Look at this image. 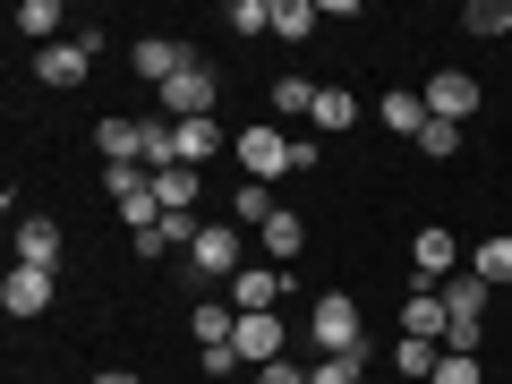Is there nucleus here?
Wrapping results in <instances>:
<instances>
[{
	"mask_svg": "<svg viewBox=\"0 0 512 384\" xmlns=\"http://www.w3.org/2000/svg\"><path fill=\"white\" fill-rule=\"evenodd\" d=\"M308 342L325 350V359H350V350H367V325H359V299L350 291H325L308 308Z\"/></svg>",
	"mask_w": 512,
	"mask_h": 384,
	"instance_id": "nucleus-1",
	"label": "nucleus"
},
{
	"mask_svg": "<svg viewBox=\"0 0 512 384\" xmlns=\"http://www.w3.org/2000/svg\"><path fill=\"white\" fill-rule=\"evenodd\" d=\"M154 103H163V120H214V103H222V77H214V60H188V69L171 77V86L154 94Z\"/></svg>",
	"mask_w": 512,
	"mask_h": 384,
	"instance_id": "nucleus-2",
	"label": "nucleus"
},
{
	"mask_svg": "<svg viewBox=\"0 0 512 384\" xmlns=\"http://www.w3.org/2000/svg\"><path fill=\"white\" fill-rule=\"evenodd\" d=\"M444 308H453L444 350H470V359H478V333H487V282H478V274H453V282H444Z\"/></svg>",
	"mask_w": 512,
	"mask_h": 384,
	"instance_id": "nucleus-3",
	"label": "nucleus"
},
{
	"mask_svg": "<svg viewBox=\"0 0 512 384\" xmlns=\"http://www.w3.org/2000/svg\"><path fill=\"white\" fill-rule=\"evenodd\" d=\"M231 146H239V163H248V180H265V188H274L282 171H299V146H291V137H282L274 120H265V128H239Z\"/></svg>",
	"mask_w": 512,
	"mask_h": 384,
	"instance_id": "nucleus-4",
	"label": "nucleus"
},
{
	"mask_svg": "<svg viewBox=\"0 0 512 384\" xmlns=\"http://www.w3.org/2000/svg\"><path fill=\"white\" fill-rule=\"evenodd\" d=\"M94 52H103V26H77L69 43H52V52H35V77H43V86H86Z\"/></svg>",
	"mask_w": 512,
	"mask_h": 384,
	"instance_id": "nucleus-5",
	"label": "nucleus"
},
{
	"mask_svg": "<svg viewBox=\"0 0 512 384\" xmlns=\"http://www.w3.org/2000/svg\"><path fill=\"white\" fill-rule=\"evenodd\" d=\"M478 103H487V94H478L470 69H436V77H427V120H453V128H461Z\"/></svg>",
	"mask_w": 512,
	"mask_h": 384,
	"instance_id": "nucleus-6",
	"label": "nucleus"
},
{
	"mask_svg": "<svg viewBox=\"0 0 512 384\" xmlns=\"http://www.w3.org/2000/svg\"><path fill=\"white\" fill-rule=\"evenodd\" d=\"M282 291H291L282 265H239V274H231V308H239V316H274Z\"/></svg>",
	"mask_w": 512,
	"mask_h": 384,
	"instance_id": "nucleus-7",
	"label": "nucleus"
},
{
	"mask_svg": "<svg viewBox=\"0 0 512 384\" xmlns=\"http://www.w3.org/2000/svg\"><path fill=\"white\" fill-rule=\"evenodd\" d=\"M444 325H453L444 291H436V282H419V291L402 299V333H410V342H436V350H444Z\"/></svg>",
	"mask_w": 512,
	"mask_h": 384,
	"instance_id": "nucleus-8",
	"label": "nucleus"
},
{
	"mask_svg": "<svg viewBox=\"0 0 512 384\" xmlns=\"http://www.w3.org/2000/svg\"><path fill=\"white\" fill-rule=\"evenodd\" d=\"M188 274H205V282H231L239 274V231H222V222H205V231H197V248H188Z\"/></svg>",
	"mask_w": 512,
	"mask_h": 384,
	"instance_id": "nucleus-9",
	"label": "nucleus"
},
{
	"mask_svg": "<svg viewBox=\"0 0 512 384\" xmlns=\"http://www.w3.org/2000/svg\"><path fill=\"white\" fill-rule=\"evenodd\" d=\"M410 265H419V282H436V291H444V282L461 274V239L453 231H419V239H410Z\"/></svg>",
	"mask_w": 512,
	"mask_h": 384,
	"instance_id": "nucleus-10",
	"label": "nucleus"
},
{
	"mask_svg": "<svg viewBox=\"0 0 512 384\" xmlns=\"http://www.w3.org/2000/svg\"><path fill=\"white\" fill-rule=\"evenodd\" d=\"M128 60H137V77H146V86L163 94V86H171V77H180L188 60H197V52H188V43H171V35H146V43H137Z\"/></svg>",
	"mask_w": 512,
	"mask_h": 384,
	"instance_id": "nucleus-11",
	"label": "nucleus"
},
{
	"mask_svg": "<svg viewBox=\"0 0 512 384\" xmlns=\"http://www.w3.org/2000/svg\"><path fill=\"white\" fill-rule=\"evenodd\" d=\"M0 308L18 316V325H26V316H43V308H52V274H35V265H9V282H0Z\"/></svg>",
	"mask_w": 512,
	"mask_h": 384,
	"instance_id": "nucleus-12",
	"label": "nucleus"
},
{
	"mask_svg": "<svg viewBox=\"0 0 512 384\" xmlns=\"http://www.w3.org/2000/svg\"><path fill=\"white\" fill-rule=\"evenodd\" d=\"M231 350H239L248 367H274V359H291V350H282V325H274V316H239Z\"/></svg>",
	"mask_w": 512,
	"mask_h": 384,
	"instance_id": "nucleus-13",
	"label": "nucleus"
},
{
	"mask_svg": "<svg viewBox=\"0 0 512 384\" xmlns=\"http://www.w3.org/2000/svg\"><path fill=\"white\" fill-rule=\"evenodd\" d=\"M197 231H205V222L197 214H163V222H154V231H137V256H146V265H154V256H171V248H197Z\"/></svg>",
	"mask_w": 512,
	"mask_h": 384,
	"instance_id": "nucleus-14",
	"label": "nucleus"
},
{
	"mask_svg": "<svg viewBox=\"0 0 512 384\" xmlns=\"http://www.w3.org/2000/svg\"><path fill=\"white\" fill-rule=\"evenodd\" d=\"M60 222H18V265H35V274H60Z\"/></svg>",
	"mask_w": 512,
	"mask_h": 384,
	"instance_id": "nucleus-15",
	"label": "nucleus"
},
{
	"mask_svg": "<svg viewBox=\"0 0 512 384\" xmlns=\"http://www.w3.org/2000/svg\"><path fill=\"white\" fill-rule=\"evenodd\" d=\"M94 146H103V163H146V120H103Z\"/></svg>",
	"mask_w": 512,
	"mask_h": 384,
	"instance_id": "nucleus-16",
	"label": "nucleus"
},
{
	"mask_svg": "<svg viewBox=\"0 0 512 384\" xmlns=\"http://www.w3.org/2000/svg\"><path fill=\"white\" fill-rule=\"evenodd\" d=\"M60 26H69V9H60V0H18V35H26V43H43V52H52Z\"/></svg>",
	"mask_w": 512,
	"mask_h": 384,
	"instance_id": "nucleus-17",
	"label": "nucleus"
},
{
	"mask_svg": "<svg viewBox=\"0 0 512 384\" xmlns=\"http://www.w3.org/2000/svg\"><path fill=\"white\" fill-rule=\"evenodd\" d=\"M299 248H308V222H299V214H291V205H282V214H274V222H265V256H274L282 274H291V256H299Z\"/></svg>",
	"mask_w": 512,
	"mask_h": 384,
	"instance_id": "nucleus-18",
	"label": "nucleus"
},
{
	"mask_svg": "<svg viewBox=\"0 0 512 384\" xmlns=\"http://www.w3.org/2000/svg\"><path fill=\"white\" fill-rule=\"evenodd\" d=\"M325 137H342V128H359V94H342V86H316V111H308Z\"/></svg>",
	"mask_w": 512,
	"mask_h": 384,
	"instance_id": "nucleus-19",
	"label": "nucleus"
},
{
	"mask_svg": "<svg viewBox=\"0 0 512 384\" xmlns=\"http://www.w3.org/2000/svg\"><path fill=\"white\" fill-rule=\"evenodd\" d=\"M171 128H180V163H188V171L222 154V120H171Z\"/></svg>",
	"mask_w": 512,
	"mask_h": 384,
	"instance_id": "nucleus-20",
	"label": "nucleus"
},
{
	"mask_svg": "<svg viewBox=\"0 0 512 384\" xmlns=\"http://www.w3.org/2000/svg\"><path fill=\"white\" fill-rule=\"evenodd\" d=\"M376 120L393 128V137H419V128H427V94H384Z\"/></svg>",
	"mask_w": 512,
	"mask_h": 384,
	"instance_id": "nucleus-21",
	"label": "nucleus"
},
{
	"mask_svg": "<svg viewBox=\"0 0 512 384\" xmlns=\"http://www.w3.org/2000/svg\"><path fill=\"white\" fill-rule=\"evenodd\" d=\"M470 274L487 282V291H495V282H512V231H495V239H478V256H470Z\"/></svg>",
	"mask_w": 512,
	"mask_h": 384,
	"instance_id": "nucleus-22",
	"label": "nucleus"
},
{
	"mask_svg": "<svg viewBox=\"0 0 512 384\" xmlns=\"http://www.w3.org/2000/svg\"><path fill=\"white\" fill-rule=\"evenodd\" d=\"M154 197H163V214H188V205H197V171H188V163L154 171Z\"/></svg>",
	"mask_w": 512,
	"mask_h": 384,
	"instance_id": "nucleus-23",
	"label": "nucleus"
},
{
	"mask_svg": "<svg viewBox=\"0 0 512 384\" xmlns=\"http://www.w3.org/2000/svg\"><path fill=\"white\" fill-rule=\"evenodd\" d=\"M274 214H282V205H274V188H265V180H239V197H231V222H256V231H265Z\"/></svg>",
	"mask_w": 512,
	"mask_h": 384,
	"instance_id": "nucleus-24",
	"label": "nucleus"
},
{
	"mask_svg": "<svg viewBox=\"0 0 512 384\" xmlns=\"http://www.w3.org/2000/svg\"><path fill=\"white\" fill-rule=\"evenodd\" d=\"M274 35L282 43H308L316 35V0H274Z\"/></svg>",
	"mask_w": 512,
	"mask_h": 384,
	"instance_id": "nucleus-25",
	"label": "nucleus"
},
{
	"mask_svg": "<svg viewBox=\"0 0 512 384\" xmlns=\"http://www.w3.org/2000/svg\"><path fill=\"white\" fill-rule=\"evenodd\" d=\"M461 26H470V35H512V0H470Z\"/></svg>",
	"mask_w": 512,
	"mask_h": 384,
	"instance_id": "nucleus-26",
	"label": "nucleus"
},
{
	"mask_svg": "<svg viewBox=\"0 0 512 384\" xmlns=\"http://www.w3.org/2000/svg\"><path fill=\"white\" fill-rule=\"evenodd\" d=\"M274 111H282V120H308V111H316V86H308V77H274Z\"/></svg>",
	"mask_w": 512,
	"mask_h": 384,
	"instance_id": "nucleus-27",
	"label": "nucleus"
},
{
	"mask_svg": "<svg viewBox=\"0 0 512 384\" xmlns=\"http://www.w3.org/2000/svg\"><path fill=\"white\" fill-rule=\"evenodd\" d=\"M231 35H274V0H231Z\"/></svg>",
	"mask_w": 512,
	"mask_h": 384,
	"instance_id": "nucleus-28",
	"label": "nucleus"
},
{
	"mask_svg": "<svg viewBox=\"0 0 512 384\" xmlns=\"http://www.w3.org/2000/svg\"><path fill=\"white\" fill-rule=\"evenodd\" d=\"M436 359H444V350H436V342H410V333H402V350H393V367H402V376H419V384L436 376Z\"/></svg>",
	"mask_w": 512,
	"mask_h": 384,
	"instance_id": "nucleus-29",
	"label": "nucleus"
},
{
	"mask_svg": "<svg viewBox=\"0 0 512 384\" xmlns=\"http://www.w3.org/2000/svg\"><path fill=\"white\" fill-rule=\"evenodd\" d=\"M419 154H436V163H453V154H461V128H453V120H427V128H419Z\"/></svg>",
	"mask_w": 512,
	"mask_h": 384,
	"instance_id": "nucleus-30",
	"label": "nucleus"
},
{
	"mask_svg": "<svg viewBox=\"0 0 512 384\" xmlns=\"http://www.w3.org/2000/svg\"><path fill=\"white\" fill-rule=\"evenodd\" d=\"M359 367H367V350H350V359H316L308 384H359Z\"/></svg>",
	"mask_w": 512,
	"mask_h": 384,
	"instance_id": "nucleus-31",
	"label": "nucleus"
},
{
	"mask_svg": "<svg viewBox=\"0 0 512 384\" xmlns=\"http://www.w3.org/2000/svg\"><path fill=\"white\" fill-rule=\"evenodd\" d=\"M427 384H478V359H470V350H444V359H436V376H427Z\"/></svg>",
	"mask_w": 512,
	"mask_h": 384,
	"instance_id": "nucleus-32",
	"label": "nucleus"
},
{
	"mask_svg": "<svg viewBox=\"0 0 512 384\" xmlns=\"http://www.w3.org/2000/svg\"><path fill=\"white\" fill-rule=\"evenodd\" d=\"M256 384H308V367H291V359H274V367H256Z\"/></svg>",
	"mask_w": 512,
	"mask_h": 384,
	"instance_id": "nucleus-33",
	"label": "nucleus"
},
{
	"mask_svg": "<svg viewBox=\"0 0 512 384\" xmlns=\"http://www.w3.org/2000/svg\"><path fill=\"white\" fill-rule=\"evenodd\" d=\"M94 384H146V376H128V367H103V376H94Z\"/></svg>",
	"mask_w": 512,
	"mask_h": 384,
	"instance_id": "nucleus-34",
	"label": "nucleus"
}]
</instances>
